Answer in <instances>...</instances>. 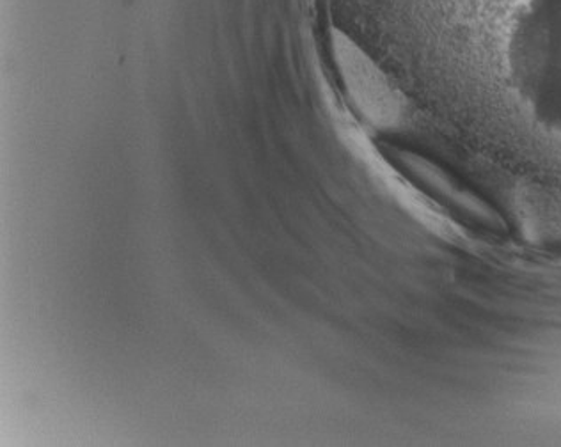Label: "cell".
<instances>
[{"label":"cell","instance_id":"1","mask_svg":"<svg viewBox=\"0 0 561 447\" xmlns=\"http://www.w3.org/2000/svg\"><path fill=\"white\" fill-rule=\"evenodd\" d=\"M496 20L512 99L538 130L561 137V0H478Z\"/></svg>","mask_w":561,"mask_h":447}]
</instances>
